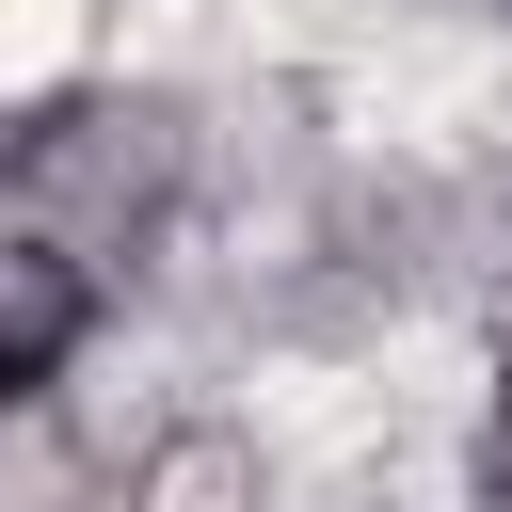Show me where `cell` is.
<instances>
[{"mask_svg": "<svg viewBox=\"0 0 512 512\" xmlns=\"http://www.w3.org/2000/svg\"><path fill=\"white\" fill-rule=\"evenodd\" d=\"M192 192V112L176 96H48L16 128V224L64 240L80 272H128Z\"/></svg>", "mask_w": 512, "mask_h": 512, "instance_id": "cell-1", "label": "cell"}, {"mask_svg": "<svg viewBox=\"0 0 512 512\" xmlns=\"http://www.w3.org/2000/svg\"><path fill=\"white\" fill-rule=\"evenodd\" d=\"M80 336H96V272L0 208V416H16V400H48V384L80 368Z\"/></svg>", "mask_w": 512, "mask_h": 512, "instance_id": "cell-2", "label": "cell"}, {"mask_svg": "<svg viewBox=\"0 0 512 512\" xmlns=\"http://www.w3.org/2000/svg\"><path fill=\"white\" fill-rule=\"evenodd\" d=\"M128 512H256V448L240 432H160L144 480H128Z\"/></svg>", "mask_w": 512, "mask_h": 512, "instance_id": "cell-3", "label": "cell"}, {"mask_svg": "<svg viewBox=\"0 0 512 512\" xmlns=\"http://www.w3.org/2000/svg\"><path fill=\"white\" fill-rule=\"evenodd\" d=\"M480 512H512V368H496V400H480Z\"/></svg>", "mask_w": 512, "mask_h": 512, "instance_id": "cell-4", "label": "cell"}, {"mask_svg": "<svg viewBox=\"0 0 512 512\" xmlns=\"http://www.w3.org/2000/svg\"><path fill=\"white\" fill-rule=\"evenodd\" d=\"M496 16H512V0H496Z\"/></svg>", "mask_w": 512, "mask_h": 512, "instance_id": "cell-5", "label": "cell"}]
</instances>
